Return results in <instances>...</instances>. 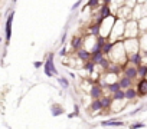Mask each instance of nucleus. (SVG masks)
<instances>
[{
    "mask_svg": "<svg viewBox=\"0 0 147 129\" xmlns=\"http://www.w3.org/2000/svg\"><path fill=\"white\" fill-rule=\"evenodd\" d=\"M2 42H3V40H2V37H0V43H2Z\"/></svg>",
    "mask_w": 147,
    "mask_h": 129,
    "instance_id": "35",
    "label": "nucleus"
},
{
    "mask_svg": "<svg viewBox=\"0 0 147 129\" xmlns=\"http://www.w3.org/2000/svg\"><path fill=\"white\" fill-rule=\"evenodd\" d=\"M75 56H77L78 60H81V62H84V63L91 59V53H90L88 50H85L84 47H81L80 50H77V52H75Z\"/></svg>",
    "mask_w": 147,
    "mask_h": 129,
    "instance_id": "12",
    "label": "nucleus"
},
{
    "mask_svg": "<svg viewBox=\"0 0 147 129\" xmlns=\"http://www.w3.org/2000/svg\"><path fill=\"white\" fill-rule=\"evenodd\" d=\"M124 25H125L124 20L115 19L114 26H113L111 33H110V36H108L107 40H110V42H113V43H115V42H123V40H124Z\"/></svg>",
    "mask_w": 147,
    "mask_h": 129,
    "instance_id": "1",
    "label": "nucleus"
},
{
    "mask_svg": "<svg viewBox=\"0 0 147 129\" xmlns=\"http://www.w3.org/2000/svg\"><path fill=\"white\" fill-rule=\"evenodd\" d=\"M65 40H66V32L62 35V43H65Z\"/></svg>",
    "mask_w": 147,
    "mask_h": 129,
    "instance_id": "34",
    "label": "nucleus"
},
{
    "mask_svg": "<svg viewBox=\"0 0 147 129\" xmlns=\"http://www.w3.org/2000/svg\"><path fill=\"white\" fill-rule=\"evenodd\" d=\"M100 102H101V108H102V110L111 109V106H113V99H111L110 95H104V96L100 99Z\"/></svg>",
    "mask_w": 147,
    "mask_h": 129,
    "instance_id": "16",
    "label": "nucleus"
},
{
    "mask_svg": "<svg viewBox=\"0 0 147 129\" xmlns=\"http://www.w3.org/2000/svg\"><path fill=\"white\" fill-rule=\"evenodd\" d=\"M104 57V55H102V52L100 50V52H95V53H91V62H94L95 64L101 60Z\"/></svg>",
    "mask_w": 147,
    "mask_h": 129,
    "instance_id": "28",
    "label": "nucleus"
},
{
    "mask_svg": "<svg viewBox=\"0 0 147 129\" xmlns=\"http://www.w3.org/2000/svg\"><path fill=\"white\" fill-rule=\"evenodd\" d=\"M123 76H125V78H128L130 80H137L138 78H137V68L136 66H131V64H128L127 63V66L123 69Z\"/></svg>",
    "mask_w": 147,
    "mask_h": 129,
    "instance_id": "9",
    "label": "nucleus"
},
{
    "mask_svg": "<svg viewBox=\"0 0 147 129\" xmlns=\"http://www.w3.org/2000/svg\"><path fill=\"white\" fill-rule=\"evenodd\" d=\"M113 47H114V43L113 42H110V40H107L105 43H104V46H102V49H101V52H102V55L107 57L108 55H110V52L113 50Z\"/></svg>",
    "mask_w": 147,
    "mask_h": 129,
    "instance_id": "24",
    "label": "nucleus"
},
{
    "mask_svg": "<svg viewBox=\"0 0 147 129\" xmlns=\"http://www.w3.org/2000/svg\"><path fill=\"white\" fill-rule=\"evenodd\" d=\"M82 40H84V37H81V36H75V37L72 39L71 47H72L74 52H77V50H80V49L82 47Z\"/></svg>",
    "mask_w": 147,
    "mask_h": 129,
    "instance_id": "17",
    "label": "nucleus"
},
{
    "mask_svg": "<svg viewBox=\"0 0 147 129\" xmlns=\"http://www.w3.org/2000/svg\"><path fill=\"white\" fill-rule=\"evenodd\" d=\"M134 89L137 92V96H146L147 95V80L146 79H138Z\"/></svg>",
    "mask_w": 147,
    "mask_h": 129,
    "instance_id": "10",
    "label": "nucleus"
},
{
    "mask_svg": "<svg viewBox=\"0 0 147 129\" xmlns=\"http://www.w3.org/2000/svg\"><path fill=\"white\" fill-rule=\"evenodd\" d=\"M115 19H117V17L113 15V16L107 17V19L101 23V26H100V36H101V37L108 39V36H110V33H111V29H113V26H114Z\"/></svg>",
    "mask_w": 147,
    "mask_h": 129,
    "instance_id": "4",
    "label": "nucleus"
},
{
    "mask_svg": "<svg viewBox=\"0 0 147 129\" xmlns=\"http://www.w3.org/2000/svg\"><path fill=\"white\" fill-rule=\"evenodd\" d=\"M33 66H35L36 69H39V68L43 66V62H35V63H33Z\"/></svg>",
    "mask_w": 147,
    "mask_h": 129,
    "instance_id": "32",
    "label": "nucleus"
},
{
    "mask_svg": "<svg viewBox=\"0 0 147 129\" xmlns=\"http://www.w3.org/2000/svg\"><path fill=\"white\" fill-rule=\"evenodd\" d=\"M124 98H125V102H127V100H134V99L137 98L136 89H134V88H130V89L124 90Z\"/></svg>",
    "mask_w": 147,
    "mask_h": 129,
    "instance_id": "22",
    "label": "nucleus"
},
{
    "mask_svg": "<svg viewBox=\"0 0 147 129\" xmlns=\"http://www.w3.org/2000/svg\"><path fill=\"white\" fill-rule=\"evenodd\" d=\"M101 3H102V2H100V0H90V2L87 3V6H88V9H91V10H97V9H100Z\"/></svg>",
    "mask_w": 147,
    "mask_h": 129,
    "instance_id": "27",
    "label": "nucleus"
},
{
    "mask_svg": "<svg viewBox=\"0 0 147 129\" xmlns=\"http://www.w3.org/2000/svg\"><path fill=\"white\" fill-rule=\"evenodd\" d=\"M138 36H140V30L137 22L133 19L127 20L124 25V39H138Z\"/></svg>",
    "mask_w": 147,
    "mask_h": 129,
    "instance_id": "2",
    "label": "nucleus"
},
{
    "mask_svg": "<svg viewBox=\"0 0 147 129\" xmlns=\"http://www.w3.org/2000/svg\"><path fill=\"white\" fill-rule=\"evenodd\" d=\"M146 76H147V66L146 64L137 66V78L138 79H146Z\"/></svg>",
    "mask_w": 147,
    "mask_h": 129,
    "instance_id": "25",
    "label": "nucleus"
},
{
    "mask_svg": "<svg viewBox=\"0 0 147 129\" xmlns=\"http://www.w3.org/2000/svg\"><path fill=\"white\" fill-rule=\"evenodd\" d=\"M127 63L128 64H131V66H140L141 64V53L138 52V53H133V55H130V56H127Z\"/></svg>",
    "mask_w": 147,
    "mask_h": 129,
    "instance_id": "11",
    "label": "nucleus"
},
{
    "mask_svg": "<svg viewBox=\"0 0 147 129\" xmlns=\"http://www.w3.org/2000/svg\"><path fill=\"white\" fill-rule=\"evenodd\" d=\"M123 47H124L127 56H130V55H133V53H138V52H140L138 39H124V40H123Z\"/></svg>",
    "mask_w": 147,
    "mask_h": 129,
    "instance_id": "5",
    "label": "nucleus"
},
{
    "mask_svg": "<svg viewBox=\"0 0 147 129\" xmlns=\"http://www.w3.org/2000/svg\"><path fill=\"white\" fill-rule=\"evenodd\" d=\"M88 95H90V98H91L92 100H95V99H101V98L104 96V90H102V88H101L98 83H94V85L90 86V89H88Z\"/></svg>",
    "mask_w": 147,
    "mask_h": 129,
    "instance_id": "7",
    "label": "nucleus"
},
{
    "mask_svg": "<svg viewBox=\"0 0 147 129\" xmlns=\"http://www.w3.org/2000/svg\"><path fill=\"white\" fill-rule=\"evenodd\" d=\"M81 6V2H75V3H74V6L71 7V10H75V9H78Z\"/></svg>",
    "mask_w": 147,
    "mask_h": 129,
    "instance_id": "33",
    "label": "nucleus"
},
{
    "mask_svg": "<svg viewBox=\"0 0 147 129\" xmlns=\"http://www.w3.org/2000/svg\"><path fill=\"white\" fill-rule=\"evenodd\" d=\"M137 25H138L140 35H141V33H147V16H144V17H141L140 20H137Z\"/></svg>",
    "mask_w": 147,
    "mask_h": 129,
    "instance_id": "23",
    "label": "nucleus"
},
{
    "mask_svg": "<svg viewBox=\"0 0 147 129\" xmlns=\"http://www.w3.org/2000/svg\"><path fill=\"white\" fill-rule=\"evenodd\" d=\"M133 80H130L128 78H125V76H120V79H118V86H120V89L121 90H127V89H130V88H133Z\"/></svg>",
    "mask_w": 147,
    "mask_h": 129,
    "instance_id": "13",
    "label": "nucleus"
},
{
    "mask_svg": "<svg viewBox=\"0 0 147 129\" xmlns=\"http://www.w3.org/2000/svg\"><path fill=\"white\" fill-rule=\"evenodd\" d=\"M63 113H65V109H63L62 105H59V103H53V105L51 106V115H52L53 118L61 116V115H63Z\"/></svg>",
    "mask_w": 147,
    "mask_h": 129,
    "instance_id": "15",
    "label": "nucleus"
},
{
    "mask_svg": "<svg viewBox=\"0 0 147 129\" xmlns=\"http://www.w3.org/2000/svg\"><path fill=\"white\" fill-rule=\"evenodd\" d=\"M100 19H102V20H105L107 17H110V16H113V12H111V7H110V5H108V2H102L101 3V6H100V9H98V15H97ZM115 16V15H114Z\"/></svg>",
    "mask_w": 147,
    "mask_h": 129,
    "instance_id": "8",
    "label": "nucleus"
},
{
    "mask_svg": "<svg viewBox=\"0 0 147 129\" xmlns=\"http://www.w3.org/2000/svg\"><path fill=\"white\" fill-rule=\"evenodd\" d=\"M101 126H124V122L120 119H108V120H102Z\"/></svg>",
    "mask_w": 147,
    "mask_h": 129,
    "instance_id": "19",
    "label": "nucleus"
},
{
    "mask_svg": "<svg viewBox=\"0 0 147 129\" xmlns=\"http://www.w3.org/2000/svg\"><path fill=\"white\" fill-rule=\"evenodd\" d=\"M13 16H15V10H12L10 12V15L7 16V20H6V27H5V33H6V36H5V43H6V46H9V43H10V37H12V25H13Z\"/></svg>",
    "mask_w": 147,
    "mask_h": 129,
    "instance_id": "6",
    "label": "nucleus"
},
{
    "mask_svg": "<svg viewBox=\"0 0 147 129\" xmlns=\"http://www.w3.org/2000/svg\"><path fill=\"white\" fill-rule=\"evenodd\" d=\"M90 110H91L92 113H98V112H101V110H102V108H101V102H100V99H95V100H91V105H90Z\"/></svg>",
    "mask_w": 147,
    "mask_h": 129,
    "instance_id": "20",
    "label": "nucleus"
},
{
    "mask_svg": "<svg viewBox=\"0 0 147 129\" xmlns=\"http://www.w3.org/2000/svg\"><path fill=\"white\" fill-rule=\"evenodd\" d=\"M82 68H84V69H85L90 75H92V73L95 72V69H97V64H95L94 62H91V59H90L88 62H85V63L82 64Z\"/></svg>",
    "mask_w": 147,
    "mask_h": 129,
    "instance_id": "21",
    "label": "nucleus"
},
{
    "mask_svg": "<svg viewBox=\"0 0 147 129\" xmlns=\"http://www.w3.org/2000/svg\"><path fill=\"white\" fill-rule=\"evenodd\" d=\"M88 36H92V37H98L100 36V25L97 23H91L88 26Z\"/></svg>",
    "mask_w": 147,
    "mask_h": 129,
    "instance_id": "18",
    "label": "nucleus"
},
{
    "mask_svg": "<svg viewBox=\"0 0 147 129\" xmlns=\"http://www.w3.org/2000/svg\"><path fill=\"white\" fill-rule=\"evenodd\" d=\"M43 72H45V76H48V78L58 76V69L53 62V53H49L46 56V59L43 62Z\"/></svg>",
    "mask_w": 147,
    "mask_h": 129,
    "instance_id": "3",
    "label": "nucleus"
},
{
    "mask_svg": "<svg viewBox=\"0 0 147 129\" xmlns=\"http://www.w3.org/2000/svg\"><path fill=\"white\" fill-rule=\"evenodd\" d=\"M138 47L140 53H147V33H141L138 36Z\"/></svg>",
    "mask_w": 147,
    "mask_h": 129,
    "instance_id": "14",
    "label": "nucleus"
},
{
    "mask_svg": "<svg viewBox=\"0 0 147 129\" xmlns=\"http://www.w3.org/2000/svg\"><path fill=\"white\" fill-rule=\"evenodd\" d=\"M58 83L62 86V89H68L69 88V80L66 79V78H63V76H61V78H58Z\"/></svg>",
    "mask_w": 147,
    "mask_h": 129,
    "instance_id": "29",
    "label": "nucleus"
},
{
    "mask_svg": "<svg viewBox=\"0 0 147 129\" xmlns=\"http://www.w3.org/2000/svg\"><path fill=\"white\" fill-rule=\"evenodd\" d=\"M111 99H113V102H124V100H125V98H124V90L115 92L114 95H111Z\"/></svg>",
    "mask_w": 147,
    "mask_h": 129,
    "instance_id": "26",
    "label": "nucleus"
},
{
    "mask_svg": "<svg viewBox=\"0 0 147 129\" xmlns=\"http://www.w3.org/2000/svg\"><path fill=\"white\" fill-rule=\"evenodd\" d=\"M66 52H68V47H66V46H63V47L61 49V52H59V56H61V57H65V56L68 55Z\"/></svg>",
    "mask_w": 147,
    "mask_h": 129,
    "instance_id": "31",
    "label": "nucleus"
},
{
    "mask_svg": "<svg viewBox=\"0 0 147 129\" xmlns=\"http://www.w3.org/2000/svg\"><path fill=\"white\" fill-rule=\"evenodd\" d=\"M128 128L130 129H141V128H146V123H143V122H134Z\"/></svg>",
    "mask_w": 147,
    "mask_h": 129,
    "instance_id": "30",
    "label": "nucleus"
}]
</instances>
